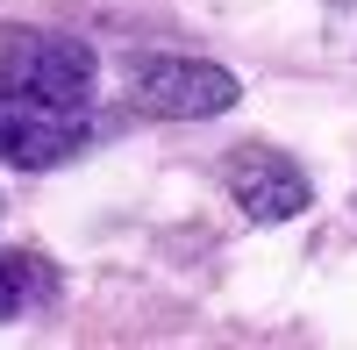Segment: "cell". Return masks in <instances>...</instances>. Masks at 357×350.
I'll list each match as a JSON object with an SVG mask.
<instances>
[{"label": "cell", "instance_id": "obj_2", "mask_svg": "<svg viewBox=\"0 0 357 350\" xmlns=\"http://www.w3.org/2000/svg\"><path fill=\"white\" fill-rule=\"evenodd\" d=\"M129 100L158 122H207V114L236 107V72L207 65V57H143L129 72Z\"/></svg>", "mask_w": 357, "mask_h": 350}, {"label": "cell", "instance_id": "obj_3", "mask_svg": "<svg viewBox=\"0 0 357 350\" xmlns=\"http://www.w3.org/2000/svg\"><path fill=\"white\" fill-rule=\"evenodd\" d=\"M86 107L65 100H36V93H0V165H22V172H50L86 151Z\"/></svg>", "mask_w": 357, "mask_h": 350}, {"label": "cell", "instance_id": "obj_4", "mask_svg": "<svg viewBox=\"0 0 357 350\" xmlns=\"http://www.w3.org/2000/svg\"><path fill=\"white\" fill-rule=\"evenodd\" d=\"M222 179H229V200H236L250 222H286V215L307 208V172L293 165L286 151H264V143L229 151Z\"/></svg>", "mask_w": 357, "mask_h": 350}, {"label": "cell", "instance_id": "obj_1", "mask_svg": "<svg viewBox=\"0 0 357 350\" xmlns=\"http://www.w3.org/2000/svg\"><path fill=\"white\" fill-rule=\"evenodd\" d=\"M93 50L79 36H50V29H0V93H36L86 107L93 93Z\"/></svg>", "mask_w": 357, "mask_h": 350}, {"label": "cell", "instance_id": "obj_5", "mask_svg": "<svg viewBox=\"0 0 357 350\" xmlns=\"http://www.w3.org/2000/svg\"><path fill=\"white\" fill-rule=\"evenodd\" d=\"M43 294H50V265H43V257L0 250V322H8V314H22L29 300H43Z\"/></svg>", "mask_w": 357, "mask_h": 350}]
</instances>
